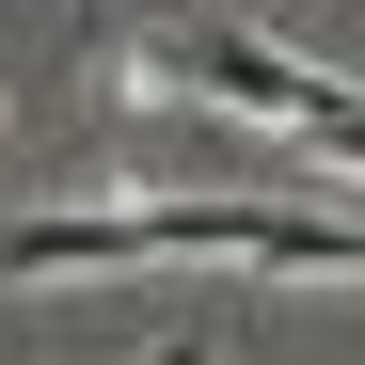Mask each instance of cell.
I'll use <instances>...</instances> for the list:
<instances>
[{"label":"cell","mask_w":365,"mask_h":365,"mask_svg":"<svg viewBox=\"0 0 365 365\" xmlns=\"http://www.w3.org/2000/svg\"><path fill=\"white\" fill-rule=\"evenodd\" d=\"M128 255L365 270V222H334V207H255V191H111V207H0V270H128Z\"/></svg>","instance_id":"1"},{"label":"cell","mask_w":365,"mask_h":365,"mask_svg":"<svg viewBox=\"0 0 365 365\" xmlns=\"http://www.w3.org/2000/svg\"><path fill=\"white\" fill-rule=\"evenodd\" d=\"M0 128H16V80H0Z\"/></svg>","instance_id":"4"},{"label":"cell","mask_w":365,"mask_h":365,"mask_svg":"<svg viewBox=\"0 0 365 365\" xmlns=\"http://www.w3.org/2000/svg\"><path fill=\"white\" fill-rule=\"evenodd\" d=\"M159 365H207V334H175V349H159Z\"/></svg>","instance_id":"3"},{"label":"cell","mask_w":365,"mask_h":365,"mask_svg":"<svg viewBox=\"0 0 365 365\" xmlns=\"http://www.w3.org/2000/svg\"><path fill=\"white\" fill-rule=\"evenodd\" d=\"M302 143H318V159H349V175H365V80H318V111H302Z\"/></svg>","instance_id":"2"}]
</instances>
